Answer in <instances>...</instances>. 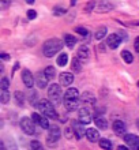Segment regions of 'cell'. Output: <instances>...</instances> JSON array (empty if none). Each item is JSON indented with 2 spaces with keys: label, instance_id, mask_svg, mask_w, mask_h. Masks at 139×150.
<instances>
[{
  "label": "cell",
  "instance_id": "obj_1",
  "mask_svg": "<svg viewBox=\"0 0 139 150\" xmlns=\"http://www.w3.org/2000/svg\"><path fill=\"white\" fill-rule=\"evenodd\" d=\"M63 49V41L59 38H51L45 41L42 45V53L45 57H53L56 53H59Z\"/></svg>",
  "mask_w": 139,
  "mask_h": 150
},
{
  "label": "cell",
  "instance_id": "obj_2",
  "mask_svg": "<svg viewBox=\"0 0 139 150\" xmlns=\"http://www.w3.org/2000/svg\"><path fill=\"white\" fill-rule=\"evenodd\" d=\"M37 108H38V111L41 113H44L47 117L49 119H57V112H56L55 107H53V103H52L51 100H40L38 104H37Z\"/></svg>",
  "mask_w": 139,
  "mask_h": 150
},
{
  "label": "cell",
  "instance_id": "obj_3",
  "mask_svg": "<svg viewBox=\"0 0 139 150\" xmlns=\"http://www.w3.org/2000/svg\"><path fill=\"white\" fill-rule=\"evenodd\" d=\"M61 85H57V83H53L49 86L48 89V97L53 104H59L61 101Z\"/></svg>",
  "mask_w": 139,
  "mask_h": 150
},
{
  "label": "cell",
  "instance_id": "obj_4",
  "mask_svg": "<svg viewBox=\"0 0 139 150\" xmlns=\"http://www.w3.org/2000/svg\"><path fill=\"white\" fill-rule=\"evenodd\" d=\"M20 128H22V131H23L26 135H33L34 132H36V123H34V120L30 117H22L20 119Z\"/></svg>",
  "mask_w": 139,
  "mask_h": 150
},
{
  "label": "cell",
  "instance_id": "obj_5",
  "mask_svg": "<svg viewBox=\"0 0 139 150\" xmlns=\"http://www.w3.org/2000/svg\"><path fill=\"white\" fill-rule=\"evenodd\" d=\"M115 8V4L109 1V0H98L95 1V12H99V14H104V12H109Z\"/></svg>",
  "mask_w": 139,
  "mask_h": 150
},
{
  "label": "cell",
  "instance_id": "obj_6",
  "mask_svg": "<svg viewBox=\"0 0 139 150\" xmlns=\"http://www.w3.org/2000/svg\"><path fill=\"white\" fill-rule=\"evenodd\" d=\"M60 127L59 126H52L48 128V135H47V141L49 145H53L59 141L60 138Z\"/></svg>",
  "mask_w": 139,
  "mask_h": 150
},
{
  "label": "cell",
  "instance_id": "obj_7",
  "mask_svg": "<svg viewBox=\"0 0 139 150\" xmlns=\"http://www.w3.org/2000/svg\"><path fill=\"white\" fill-rule=\"evenodd\" d=\"M78 120L83 124H90L93 120V113L87 108H79L78 109Z\"/></svg>",
  "mask_w": 139,
  "mask_h": 150
},
{
  "label": "cell",
  "instance_id": "obj_8",
  "mask_svg": "<svg viewBox=\"0 0 139 150\" xmlns=\"http://www.w3.org/2000/svg\"><path fill=\"white\" fill-rule=\"evenodd\" d=\"M124 142L127 143V146L131 150H139V137L134 134H126L123 137Z\"/></svg>",
  "mask_w": 139,
  "mask_h": 150
},
{
  "label": "cell",
  "instance_id": "obj_9",
  "mask_svg": "<svg viewBox=\"0 0 139 150\" xmlns=\"http://www.w3.org/2000/svg\"><path fill=\"white\" fill-rule=\"evenodd\" d=\"M32 119L34 120V123L36 124H38L40 127H42L44 130H48L49 128V122H48V119L49 117H47L44 113H33L32 115Z\"/></svg>",
  "mask_w": 139,
  "mask_h": 150
},
{
  "label": "cell",
  "instance_id": "obj_10",
  "mask_svg": "<svg viewBox=\"0 0 139 150\" xmlns=\"http://www.w3.org/2000/svg\"><path fill=\"white\" fill-rule=\"evenodd\" d=\"M22 81H23V85L28 87V89H32L33 85L36 83V78H34L32 72L29 71V70H26V68L22 70Z\"/></svg>",
  "mask_w": 139,
  "mask_h": 150
},
{
  "label": "cell",
  "instance_id": "obj_11",
  "mask_svg": "<svg viewBox=\"0 0 139 150\" xmlns=\"http://www.w3.org/2000/svg\"><path fill=\"white\" fill-rule=\"evenodd\" d=\"M112 128H113V131H115V134L119 135V137H124V135L127 134V127H126V124H124L121 120H116V122H113Z\"/></svg>",
  "mask_w": 139,
  "mask_h": 150
},
{
  "label": "cell",
  "instance_id": "obj_12",
  "mask_svg": "<svg viewBox=\"0 0 139 150\" xmlns=\"http://www.w3.org/2000/svg\"><path fill=\"white\" fill-rule=\"evenodd\" d=\"M34 78H36V85L38 86V89H44V87H47L49 78L47 76L45 71H40V72H37Z\"/></svg>",
  "mask_w": 139,
  "mask_h": 150
},
{
  "label": "cell",
  "instance_id": "obj_13",
  "mask_svg": "<svg viewBox=\"0 0 139 150\" xmlns=\"http://www.w3.org/2000/svg\"><path fill=\"white\" fill-rule=\"evenodd\" d=\"M83 123H80L79 120L78 122H72V128H74V132H75V138L79 141L83 135H86V130L83 128Z\"/></svg>",
  "mask_w": 139,
  "mask_h": 150
},
{
  "label": "cell",
  "instance_id": "obj_14",
  "mask_svg": "<svg viewBox=\"0 0 139 150\" xmlns=\"http://www.w3.org/2000/svg\"><path fill=\"white\" fill-rule=\"evenodd\" d=\"M76 56L79 57V60L82 63H87L89 59H90V51H89V48L82 45V47L78 49V52H76Z\"/></svg>",
  "mask_w": 139,
  "mask_h": 150
},
{
  "label": "cell",
  "instance_id": "obj_15",
  "mask_svg": "<svg viewBox=\"0 0 139 150\" xmlns=\"http://www.w3.org/2000/svg\"><path fill=\"white\" fill-rule=\"evenodd\" d=\"M59 81H60V85L61 86H70L72 82H74V75L71 72H61L59 75Z\"/></svg>",
  "mask_w": 139,
  "mask_h": 150
},
{
  "label": "cell",
  "instance_id": "obj_16",
  "mask_svg": "<svg viewBox=\"0 0 139 150\" xmlns=\"http://www.w3.org/2000/svg\"><path fill=\"white\" fill-rule=\"evenodd\" d=\"M120 42H121V38L117 34H109V37H107V45L111 49H117Z\"/></svg>",
  "mask_w": 139,
  "mask_h": 150
},
{
  "label": "cell",
  "instance_id": "obj_17",
  "mask_svg": "<svg viewBox=\"0 0 139 150\" xmlns=\"http://www.w3.org/2000/svg\"><path fill=\"white\" fill-rule=\"evenodd\" d=\"M79 98L78 100H64V108L68 112H74L79 109Z\"/></svg>",
  "mask_w": 139,
  "mask_h": 150
},
{
  "label": "cell",
  "instance_id": "obj_18",
  "mask_svg": "<svg viewBox=\"0 0 139 150\" xmlns=\"http://www.w3.org/2000/svg\"><path fill=\"white\" fill-rule=\"evenodd\" d=\"M85 137L87 138L89 142H97V141H99V132L95 128H87Z\"/></svg>",
  "mask_w": 139,
  "mask_h": 150
},
{
  "label": "cell",
  "instance_id": "obj_19",
  "mask_svg": "<svg viewBox=\"0 0 139 150\" xmlns=\"http://www.w3.org/2000/svg\"><path fill=\"white\" fill-rule=\"evenodd\" d=\"M79 98V90L75 87H70L64 93V100H78Z\"/></svg>",
  "mask_w": 139,
  "mask_h": 150
},
{
  "label": "cell",
  "instance_id": "obj_20",
  "mask_svg": "<svg viewBox=\"0 0 139 150\" xmlns=\"http://www.w3.org/2000/svg\"><path fill=\"white\" fill-rule=\"evenodd\" d=\"M80 101L85 104H90V105H94L95 104L94 96H93L92 93H89V91H86V93H83V94L80 96Z\"/></svg>",
  "mask_w": 139,
  "mask_h": 150
},
{
  "label": "cell",
  "instance_id": "obj_21",
  "mask_svg": "<svg viewBox=\"0 0 139 150\" xmlns=\"http://www.w3.org/2000/svg\"><path fill=\"white\" fill-rule=\"evenodd\" d=\"M94 123H95V126L98 127V130H107L108 128L107 119H104L102 116H97V117L94 119Z\"/></svg>",
  "mask_w": 139,
  "mask_h": 150
},
{
  "label": "cell",
  "instance_id": "obj_22",
  "mask_svg": "<svg viewBox=\"0 0 139 150\" xmlns=\"http://www.w3.org/2000/svg\"><path fill=\"white\" fill-rule=\"evenodd\" d=\"M64 44H66V47L67 48H74L76 44V38L71 34H66L64 36Z\"/></svg>",
  "mask_w": 139,
  "mask_h": 150
},
{
  "label": "cell",
  "instance_id": "obj_23",
  "mask_svg": "<svg viewBox=\"0 0 139 150\" xmlns=\"http://www.w3.org/2000/svg\"><path fill=\"white\" fill-rule=\"evenodd\" d=\"M10 98H11V96L8 93V89H1V91H0V103L8 104L10 103Z\"/></svg>",
  "mask_w": 139,
  "mask_h": 150
},
{
  "label": "cell",
  "instance_id": "obj_24",
  "mask_svg": "<svg viewBox=\"0 0 139 150\" xmlns=\"http://www.w3.org/2000/svg\"><path fill=\"white\" fill-rule=\"evenodd\" d=\"M107 33H108V29L105 28V26H101V28L97 29V32H95L94 37L97 41H99V40H102L104 37H107Z\"/></svg>",
  "mask_w": 139,
  "mask_h": 150
},
{
  "label": "cell",
  "instance_id": "obj_25",
  "mask_svg": "<svg viewBox=\"0 0 139 150\" xmlns=\"http://www.w3.org/2000/svg\"><path fill=\"white\" fill-rule=\"evenodd\" d=\"M121 59L127 64H131L134 62V56H132V53L130 51H121Z\"/></svg>",
  "mask_w": 139,
  "mask_h": 150
},
{
  "label": "cell",
  "instance_id": "obj_26",
  "mask_svg": "<svg viewBox=\"0 0 139 150\" xmlns=\"http://www.w3.org/2000/svg\"><path fill=\"white\" fill-rule=\"evenodd\" d=\"M56 63H57V66H59V67H64V66L68 63V55H67V53H61V55L57 57Z\"/></svg>",
  "mask_w": 139,
  "mask_h": 150
},
{
  "label": "cell",
  "instance_id": "obj_27",
  "mask_svg": "<svg viewBox=\"0 0 139 150\" xmlns=\"http://www.w3.org/2000/svg\"><path fill=\"white\" fill-rule=\"evenodd\" d=\"M80 64H82V62L79 60L78 56H75V57L72 59V70H74L75 72H80V68H82Z\"/></svg>",
  "mask_w": 139,
  "mask_h": 150
},
{
  "label": "cell",
  "instance_id": "obj_28",
  "mask_svg": "<svg viewBox=\"0 0 139 150\" xmlns=\"http://www.w3.org/2000/svg\"><path fill=\"white\" fill-rule=\"evenodd\" d=\"M44 71H45V74H47V76L49 78V81H53V79H55V76H56V70H55V67L49 66V67L45 68Z\"/></svg>",
  "mask_w": 139,
  "mask_h": 150
},
{
  "label": "cell",
  "instance_id": "obj_29",
  "mask_svg": "<svg viewBox=\"0 0 139 150\" xmlns=\"http://www.w3.org/2000/svg\"><path fill=\"white\" fill-rule=\"evenodd\" d=\"M14 98H15V101H16L18 105H23L25 97H23V94H22L20 91H15V93H14Z\"/></svg>",
  "mask_w": 139,
  "mask_h": 150
},
{
  "label": "cell",
  "instance_id": "obj_30",
  "mask_svg": "<svg viewBox=\"0 0 139 150\" xmlns=\"http://www.w3.org/2000/svg\"><path fill=\"white\" fill-rule=\"evenodd\" d=\"M99 146L102 147V149H112V143L109 139L102 138V139H99Z\"/></svg>",
  "mask_w": 139,
  "mask_h": 150
},
{
  "label": "cell",
  "instance_id": "obj_31",
  "mask_svg": "<svg viewBox=\"0 0 139 150\" xmlns=\"http://www.w3.org/2000/svg\"><path fill=\"white\" fill-rule=\"evenodd\" d=\"M78 34H80V36H83V37H89V30L87 29H85L82 28V26H76L75 29H74Z\"/></svg>",
  "mask_w": 139,
  "mask_h": 150
},
{
  "label": "cell",
  "instance_id": "obj_32",
  "mask_svg": "<svg viewBox=\"0 0 139 150\" xmlns=\"http://www.w3.org/2000/svg\"><path fill=\"white\" fill-rule=\"evenodd\" d=\"M0 87H1V89H8V87H10V79L6 78V76L1 78V81H0Z\"/></svg>",
  "mask_w": 139,
  "mask_h": 150
},
{
  "label": "cell",
  "instance_id": "obj_33",
  "mask_svg": "<svg viewBox=\"0 0 139 150\" xmlns=\"http://www.w3.org/2000/svg\"><path fill=\"white\" fill-rule=\"evenodd\" d=\"M30 147L34 150H41L42 149V145H41V142H38V141H32V142H30Z\"/></svg>",
  "mask_w": 139,
  "mask_h": 150
},
{
  "label": "cell",
  "instance_id": "obj_34",
  "mask_svg": "<svg viewBox=\"0 0 139 150\" xmlns=\"http://www.w3.org/2000/svg\"><path fill=\"white\" fill-rule=\"evenodd\" d=\"M11 4V0H0V8L1 10H7Z\"/></svg>",
  "mask_w": 139,
  "mask_h": 150
},
{
  "label": "cell",
  "instance_id": "obj_35",
  "mask_svg": "<svg viewBox=\"0 0 139 150\" xmlns=\"http://www.w3.org/2000/svg\"><path fill=\"white\" fill-rule=\"evenodd\" d=\"M94 8H95V1H89L87 6L85 7V11H86V12H92Z\"/></svg>",
  "mask_w": 139,
  "mask_h": 150
},
{
  "label": "cell",
  "instance_id": "obj_36",
  "mask_svg": "<svg viewBox=\"0 0 139 150\" xmlns=\"http://www.w3.org/2000/svg\"><path fill=\"white\" fill-rule=\"evenodd\" d=\"M72 135L75 137V132H74V128H72V126H71V127H68V128H66V137H67L68 139H71V138H72Z\"/></svg>",
  "mask_w": 139,
  "mask_h": 150
},
{
  "label": "cell",
  "instance_id": "obj_37",
  "mask_svg": "<svg viewBox=\"0 0 139 150\" xmlns=\"http://www.w3.org/2000/svg\"><path fill=\"white\" fill-rule=\"evenodd\" d=\"M53 14H55L56 16L64 15V14H66V10H64V8H60V7H56L55 10H53Z\"/></svg>",
  "mask_w": 139,
  "mask_h": 150
},
{
  "label": "cell",
  "instance_id": "obj_38",
  "mask_svg": "<svg viewBox=\"0 0 139 150\" xmlns=\"http://www.w3.org/2000/svg\"><path fill=\"white\" fill-rule=\"evenodd\" d=\"M28 18L29 19H36L37 18V12L34 10H29L28 11Z\"/></svg>",
  "mask_w": 139,
  "mask_h": 150
},
{
  "label": "cell",
  "instance_id": "obj_39",
  "mask_svg": "<svg viewBox=\"0 0 139 150\" xmlns=\"http://www.w3.org/2000/svg\"><path fill=\"white\" fill-rule=\"evenodd\" d=\"M29 98H30V103H32V105H37V104H38V103H36V100H37V94H36V93H32Z\"/></svg>",
  "mask_w": 139,
  "mask_h": 150
},
{
  "label": "cell",
  "instance_id": "obj_40",
  "mask_svg": "<svg viewBox=\"0 0 139 150\" xmlns=\"http://www.w3.org/2000/svg\"><path fill=\"white\" fill-rule=\"evenodd\" d=\"M134 48H135L136 53L139 55V37H136V38H135V42H134Z\"/></svg>",
  "mask_w": 139,
  "mask_h": 150
},
{
  "label": "cell",
  "instance_id": "obj_41",
  "mask_svg": "<svg viewBox=\"0 0 139 150\" xmlns=\"http://www.w3.org/2000/svg\"><path fill=\"white\" fill-rule=\"evenodd\" d=\"M0 57H1L3 60H10V56H8L7 53H1V55H0Z\"/></svg>",
  "mask_w": 139,
  "mask_h": 150
},
{
  "label": "cell",
  "instance_id": "obj_42",
  "mask_svg": "<svg viewBox=\"0 0 139 150\" xmlns=\"http://www.w3.org/2000/svg\"><path fill=\"white\" fill-rule=\"evenodd\" d=\"M117 149H119V150H127V149H130V147H127V146H119Z\"/></svg>",
  "mask_w": 139,
  "mask_h": 150
},
{
  "label": "cell",
  "instance_id": "obj_43",
  "mask_svg": "<svg viewBox=\"0 0 139 150\" xmlns=\"http://www.w3.org/2000/svg\"><path fill=\"white\" fill-rule=\"evenodd\" d=\"M26 1H28L29 4H33V3H34V1H36V0H26Z\"/></svg>",
  "mask_w": 139,
  "mask_h": 150
},
{
  "label": "cell",
  "instance_id": "obj_44",
  "mask_svg": "<svg viewBox=\"0 0 139 150\" xmlns=\"http://www.w3.org/2000/svg\"><path fill=\"white\" fill-rule=\"evenodd\" d=\"M75 3H76V0H71V6H75Z\"/></svg>",
  "mask_w": 139,
  "mask_h": 150
},
{
  "label": "cell",
  "instance_id": "obj_45",
  "mask_svg": "<svg viewBox=\"0 0 139 150\" xmlns=\"http://www.w3.org/2000/svg\"><path fill=\"white\" fill-rule=\"evenodd\" d=\"M136 126H138V128H139V119L136 120Z\"/></svg>",
  "mask_w": 139,
  "mask_h": 150
},
{
  "label": "cell",
  "instance_id": "obj_46",
  "mask_svg": "<svg viewBox=\"0 0 139 150\" xmlns=\"http://www.w3.org/2000/svg\"><path fill=\"white\" fill-rule=\"evenodd\" d=\"M138 87H139V81H138Z\"/></svg>",
  "mask_w": 139,
  "mask_h": 150
}]
</instances>
